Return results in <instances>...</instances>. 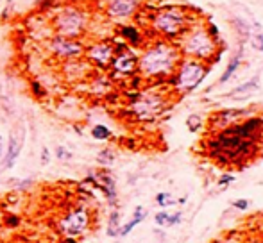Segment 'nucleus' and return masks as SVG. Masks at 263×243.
<instances>
[{
    "label": "nucleus",
    "mask_w": 263,
    "mask_h": 243,
    "mask_svg": "<svg viewBox=\"0 0 263 243\" xmlns=\"http://www.w3.org/2000/svg\"><path fill=\"white\" fill-rule=\"evenodd\" d=\"M120 34L126 38L127 41H131L132 45H138V43H140V33H138L134 27H131V25H126V27L120 29Z\"/></svg>",
    "instance_id": "a211bd4d"
},
{
    "label": "nucleus",
    "mask_w": 263,
    "mask_h": 243,
    "mask_svg": "<svg viewBox=\"0 0 263 243\" xmlns=\"http://www.w3.org/2000/svg\"><path fill=\"white\" fill-rule=\"evenodd\" d=\"M50 163V150L47 147H43L42 149V164H48Z\"/></svg>",
    "instance_id": "bb28decb"
},
{
    "label": "nucleus",
    "mask_w": 263,
    "mask_h": 243,
    "mask_svg": "<svg viewBox=\"0 0 263 243\" xmlns=\"http://www.w3.org/2000/svg\"><path fill=\"white\" fill-rule=\"evenodd\" d=\"M184 13L177 7H169V9H163L156 14L154 18V27L160 31V33L167 34V36H174V34L181 33V29L184 25Z\"/></svg>",
    "instance_id": "20e7f679"
},
{
    "label": "nucleus",
    "mask_w": 263,
    "mask_h": 243,
    "mask_svg": "<svg viewBox=\"0 0 263 243\" xmlns=\"http://www.w3.org/2000/svg\"><path fill=\"white\" fill-rule=\"evenodd\" d=\"M253 47L256 48V50H263V36L262 34L253 36Z\"/></svg>",
    "instance_id": "a878e982"
},
{
    "label": "nucleus",
    "mask_w": 263,
    "mask_h": 243,
    "mask_svg": "<svg viewBox=\"0 0 263 243\" xmlns=\"http://www.w3.org/2000/svg\"><path fill=\"white\" fill-rule=\"evenodd\" d=\"M233 181V175H224V177L220 179V184H227V182Z\"/></svg>",
    "instance_id": "c85d7f7f"
},
{
    "label": "nucleus",
    "mask_w": 263,
    "mask_h": 243,
    "mask_svg": "<svg viewBox=\"0 0 263 243\" xmlns=\"http://www.w3.org/2000/svg\"><path fill=\"white\" fill-rule=\"evenodd\" d=\"M145 216H147V211L143 209L141 206H138L136 209L132 211V218L129 220L127 224L120 225V233H118V236H127V234L131 233V231L134 229L138 224H141V222L145 220Z\"/></svg>",
    "instance_id": "ddd939ff"
},
{
    "label": "nucleus",
    "mask_w": 263,
    "mask_h": 243,
    "mask_svg": "<svg viewBox=\"0 0 263 243\" xmlns=\"http://www.w3.org/2000/svg\"><path fill=\"white\" fill-rule=\"evenodd\" d=\"M219 243H236V242H231V240H225V242H219Z\"/></svg>",
    "instance_id": "2f4dec72"
},
{
    "label": "nucleus",
    "mask_w": 263,
    "mask_h": 243,
    "mask_svg": "<svg viewBox=\"0 0 263 243\" xmlns=\"http://www.w3.org/2000/svg\"><path fill=\"white\" fill-rule=\"evenodd\" d=\"M111 68L120 75H131L138 68V59L132 52L122 48L111 59Z\"/></svg>",
    "instance_id": "9d476101"
},
{
    "label": "nucleus",
    "mask_w": 263,
    "mask_h": 243,
    "mask_svg": "<svg viewBox=\"0 0 263 243\" xmlns=\"http://www.w3.org/2000/svg\"><path fill=\"white\" fill-rule=\"evenodd\" d=\"M106 233H108V236H111V238L118 236V233H120V213H118V211H111Z\"/></svg>",
    "instance_id": "f3484780"
},
{
    "label": "nucleus",
    "mask_w": 263,
    "mask_h": 243,
    "mask_svg": "<svg viewBox=\"0 0 263 243\" xmlns=\"http://www.w3.org/2000/svg\"><path fill=\"white\" fill-rule=\"evenodd\" d=\"M238 66H240V57H233V59H231V63L227 65V68H225V72L222 74V77H220L222 84H224V82H227V81L233 77V74L238 70Z\"/></svg>",
    "instance_id": "6ab92c4d"
},
{
    "label": "nucleus",
    "mask_w": 263,
    "mask_h": 243,
    "mask_svg": "<svg viewBox=\"0 0 263 243\" xmlns=\"http://www.w3.org/2000/svg\"><path fill=\"white\" fill-rule=\"evenodd\" d=\"M63 243H77V240L75 238H65L63 240Z\"/></svg>",
    "instance_id": "7c9ffc66"
},
{
    "label": "nucleus",
    "mask_w": 263,
    "mask_h": 243,
    "mask_svg": "<svg viewBox=\"0 0 263 243\" xmlns=\"http://www.w3.org/2000/svg\"><path fill=\"white\" fill-rule=\"evenodd\" d=\"M136 0H111L108 5V14L111 18H127L136 11Z\"/></svg>",
    "instance_id": "f8f14e48"
},
{
    "label": "nucleus",
    "mask_w": 263,
    "mask_h": 243,
    "mask_svg": "<svg viewBox=\"0 0 263 243\" xmlns=\"http://www.w3.org/2000/svg\"><path fill=\"white\" fill-rule=\"evenodd\" d=\"M24 143H25V127L18 125L16 129L11 131L7 152H5V156L2 158V166H4V170H9L14 166V163H16V159H18L20 152H22Z\"/></svg>",
    "instance_id": "6e6552de"
},
{
    "label": "nucleus",
    "mask_w": 263,
    "mask_h": 243,
    "mask_svg": "<svg viewBox=\"0 0 263 243\" xmlns=\"http://www.w3.org/2000/svg\"><path fill=\"white\" fill-rule=\"evenodd\" d=\"M186 52L190 56H195V57H210L213 52V41L210 34L206 31H193L190 34V38L186 40V45H184Z\"/></svg>",
    "instance_id": "0eeeda50"
},
{
    "label": "nucleus",
    "mask_w": 263,
    "mask_h": 243,
    "mask_svg": "<svg viewBox=\"0 0 263 243\" xmlns=\"http://www.w3.org/2000/svg\"><path fill=\"white\" fill-rule=\"evenodd\" d=\"M175 61H177V54L170 45L165 43H158L156 47L149 48V50L140 57L138 66L143 75L149 77H156V75H167L174 70Z\"/></svg>",
    "instance_id": "f257e3e1"
},
{
    "label": "nucleus",
    "mask_w": 263,
    "mask_h": 243,
    "mask_svg": "<svg viewBox=\"0 0 263 243\" xmlns=\"http://www.w3.org/2000/svg\"><path fill=\"white\" fill-rule=\"evenodd\" d=\"M233 206H235L236 209H240V211H245L247 207H249V202H247V201H236Z\"/></svg>",
    "instance_id": "cd10ccee"
},
{
    "label": "nucleus",
    "mask_w": 263,
    "mask_h": 243,
    "mask_svg": "<svg viewBox=\"0 0 263 243\" xmlns=\"http://www.w3.org/2000/svg\"><path fill=\"white\" fill-rule=\"evenodd\" d=\"M206 75V68L197 63V61H186L183 66L179 68L177 74V88L181 91H190V89L197 88L201 84V81Z\"/></svg>",
    "instance_id": "39448f33"
},
{
    "label": "nucleus",
    "mask_w": 263,
    "mask_h": 243,
    "mask_svg": "<svg viewBox=\"0 0 263 243\" xmlns=\"http://www.w3.org/2000/svg\"><path fill=\"white\" fill-rule=\"evenodd\" d=\"M161 109V100L156 95H143L134 102V113L140 118H152Z\"/></svg>",
    "instance_id": "9b49d317"
},
{
    "label": "nucleus",
    "mask_w": 263,
    "mask_h": 243,
    "mask_svg": "<svg viewBox=\"0 0 263 243\" xmlns=\"http://www.w3.org/2000/svg\"><path fill=\"white\" fill-rule=\"evenodd\" d=\"M199 125H201V118H199V117H195V115H193V117L188 118V129H190V131H195V129H199Z\"/></svg>",
    "instance_id": "393cba45"
},
{
    "label": "nucleus",
    "mask_w": 263,
    "mask_h": 243,
    "mask_svg": "<svg viewBox=\"0 0 263 243\" xmlns=\"http://www.w3.org/2000/svg\"><path fill=\"white\" fill-rule=\"evenodd\" d=\"M4 224H5V227H16V225L20 224V218L16 215H7L4 218Z\"/></svg>",
    "instance_id": "b1692460"
},
{
    "label": "nucleus",
    "mask_w": 263,
    "mask_h": 243,
    "mask_svg": "<svg viewBox=\"0 0 263 243\" xmlns=\"http://www.w3.org/2000/svg\"><path fill=\"white\" fill-rule=\"evenodd\" d=\"M0 243H9V242H0Z\"/></svg>",
    "instance_id": "473e14b6"
},
{
    "label": "nucleus",
    "mask_w": 263,
    "mask_h": 243,
    "mask_svg": "<svg viewBox=\"0 0 263 243\" xmlns=\"http://www.w3.org/2000/svg\"><path fill=\"white\" fill-rule=\"evenodd\" d=\"M156 202H158L161 207H167V206H172V204H175V201L172 199V195H170V193H158V197H156Z\"/></svg>",
    "instance_id": "412c9836"
},
{
    "label": "nucleus",
    "mask_w": 263,
    "mask_h": 243,
    "mask_svg": "<svg viewBox=\"0 0 263 243\" xmlns=\"http://www.w3.org/2000/svg\"><path fill=\"white\" fill-rule=\"evenodd\" d=\"M31 91L36 98H45V95H47V89L43 88L38 81H31Z\"/></svg>",
    "instance_id": "4be33fe9"
},
{
    "label": "nucleus",
    "mask_w": 263,
    "mask_h": 243,
    "mask_svg": "<svg viewBox=\"0 0 263 243\" xmlns=\"http://www.w3.org/2000/svg\"><path fill=\"white\" fill-rule=\"evenodd\" d=\"M52 24H54L57 36L79 40L86 29V14L75 5H65L54 14Z\"/></svg>",
    "instance_id": "f03ea898"
},
{
    "label": "nucleus",
    "mask_w": 263,
    "mask_h": 243,
    "mask_svg": "<svg viewBox=\"0 0 263 243\" xmlns=\"http://www.w3.org/2000/svg\"><path fill=\"white\" fill-rule=\"evenodd\" d=\"M89 227V211L85 207H74L59 220V231L65 238H77Z\"/></svg>",
    "instance_id": "7ed1b4c3"
},
{
    "label": "nucleus",
    "mask_w": 263,
    "mask_h": 243,
    "mask_svg": "<svg viewBox=\"0 0 263 243\" xmlns=\"http://www.w3.org/2000/svg\"><path fill=\"white\" fill-rule=\"evenodd\" d=\"M4 154V143H2V134H0V158Z\"/></svg>",
    "instance_id": "c756f323"
},
{
    "label": "nucleus",
    "mask_w": 263,
    "mask_h": 243,
    "mask_svg": "<svg viewBox=\"0 0 263 243\" xmlns=\"http://www.w3.org/2000/svg\"><path fill=\"white\" fill-rule=\"evenodd\" d=\"M97 161H99L102 166H109V164L115 161V154H113L109 149H104L99 152V156H97Z\"/></svg>",
    "instance_id": "aec40b11"
},
{
    "label": "nucleus",
    "mask_w": 263,
    "mask_h": 243,
    "mask_svg": "<svg viewBox=\"0 0 263 243\" xmlns=\"http://www.w3.org/2000/svg\"><path fill=\"white\" fill-rule=\"evenodd\" d=\"M85 54L93 65L100 66V68H106V66L111 65V59L115 56V47L108 41H99V43H93L91 47L85 48Z\"/></svg>",
    "instance_id": "1a4fd4ad"
},
{
    "label": "nucleus",
    "mask_w": 263,
    "mask_h": 243,
    "mask_svg": "<svg viewBox=\"0 0 263 243\" xmlns=\"http://www.w3.org/2000/svg\"><path fill=\"white\" fill-rule=\"evenodd\" d=\"M91 138L93 140H97V141H106V140H109L111 138V129H109L108 125H102V123H97V125H93L91 127Z\"/></svg>",
    "instance_id": "dca6fc26"
},
{
    "label": "nucleus",
    "mask_w": 263,
    "mask_h": 243,
    "mask_svg": "<svg viewBox=\"0 0 263 243\" xmlns=\"http://www.w3.org/2000/svg\"><path fill=\"white\" fill-rule=\"evenodd\" d=\"M258 86H260V79H258V77H254V79L247 81L245 84H242V86H238L236 89H233V91L229 93V97H233V98L247 97V95H251L253 91H256V89H258Z\"/></svg>",
    "instance_id": "2eb2a0df"
},
{
    "label": "nucleus",
    "mask_w": 263,
    "mask_h": 243,
    "mask_svg": "<svg viewBox=\"0 0 263 243\" xmlns=\"http://www.w3.org/2000/svg\"><path fill=\"white\" fill-rule=\"evenodd\" d=\"M56 158L61 159V161H70V159L74 158V154H72L70 150H66L63 145H57L56 147Z\"/></svg>",
    "instance_id": "5701e85b"
},
{
    "label": "nucleus",
    "mask_w": 263,
    "mask_h": 243,
    "mask_svg": "<svg viewBox=\"0 0 263 243\" xmlns=\"http://www.w3.org/2000/svg\"><path fill=\"white\" fill-rule=\"evenodd\" d=\"M50 50L56 57H61V59H79L83 54H85V45L79 41V40H74V38H65V36H56L52 38L50 41Z\"/></svg>",
    "instance_id": "423d86ee"
},
{
    "label": "nucleus",
    "mask_w": 263,
    "mask_h": 243,
    "mask_svg": "<svg viewBox=\"0 0 263 243\" xmlns=\"http://www.w3.org/2000/svg\"><path fill=\"white\" fill-rule=\"evenodd\" d=\"M183 215H181V211H177L175 215H169L167 211H160V213H156L154 216V222L161 227H172V225H177L181 222Z\"/></svg>",
    "instance_id": "4468645a"
}]
</instances>
